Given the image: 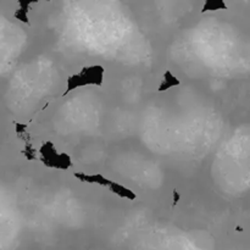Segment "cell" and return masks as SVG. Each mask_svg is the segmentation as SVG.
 Returning a JSON list of instances; mask_svg holds the SVG:
<instances>
[{
    "mask_svg": "<svg viewBox=\"0 0 250 250\" xmlns=\"http://www.w3.org/2000/svg\"><path fill=\"white\" fill-rule=\"evenodd\" d=\"M178 199H180V194H178V193L176 192V190H173V205L177 204Z\"/></svg>",
    "mask_w": 250,
    "mask_h": 250,
    "instance_id": "cell-7",
    "label": "cell"
},
{
    "mask_svg": "<svg viewBox=\"0 0 250 250\" xmlns=\"http://www.w3.org/2000/svg\"><path fill=\"white\" fill-rule=\"evenodd\" d=\"M180 83H181L180 81H178L177 78H176L175 76H173L172 73L167 70L165 72V75H164V81H163V83L160 84V87H159V92L167 90L168 88L173 87V85H178Z\"/></svg>",
    "mask_w": 250,
    "mask_h": 250,
    "instance_id": "cell-4",
    "label": "cell"
},
{
    "mask_svg": "<svg viewBox=\"0 0 250 250\" xmlns=\"http://www.w3.org/2000/svg\"><path fill=\"white\" fill-rule=\"evenodd\" d=\"M104 80V68L99 65L89 66V67H83L78 73L71 76L67 80L66 90L63 93L65 97L67 93L72 92L76 88L85 87V85H102Z\"/></svg>",
    "mask_w": 250,
    "mask_h": 250,
    "instance_id": "cell-1",
    "label": "cell"
},
{
    "mask_svg": "<svg viewBox=\"0 0 250 250\" xmlns=\"http://www.w3.org/2000/svg\"><path fill=\"white\" fill-rule=\"evenodd\" d=\"M75 177L78 178V180L83 181V182H88V183H97V185L103 186V187H107L110 189L111 185L114 182L107 178H105L104 176L102 175H84V173H75Z\"/></svg>",
    "mask_w": 250,
    "mask_h": 250,
    "instance_id": "cell-3",
    "label": "cell"
},
{
    "mask_svg": "<svg viewBox=\"0 0 250 250\" xmlns=\"http://www.w3.org/2000/svg\"><path fill=\"white\" fill-rule=\"evenodd\" d=\"M217 9H226V5H225L222 1H220V0H214V1L209 0V1L204 5V7H203V12L209 11V10H217Z\"/></svg>",
    "mask_w": 250,
    "mask_h": 250,
    "instance_id": "cell-6",
    "label": "cell"
},
{
    "mask_svg": "<svg viewBox=\"0 0 250 250\" xmlns=\"http://www.w3.org/2000/svg\"><path fill=\"white\" fill-rule=\"evenodd\" d=\"M32 4V1H28V2H20V9L17 10L16 12H15V17L16 19H19L20 21H23L26 22V23H28V19H27V9H28L29 5Z\"/></svg>",
    "mask_w": 250,
    "mask_h": 250,
    "instance_id": "cell-5",
    "label": "cell"
},
{
    "mask_svg": "<svg viewBox=\"0 0 250 250\" xmlns=\"http://www.w3.org/2000/svg\"><path fill=\"white\" fill-rule=\"evenodd\" d=\"M39 154H41L42 161L49 167L67 168L71 166L70 156L66 154H58L50 142H46L42 146V148L39 149Z\"/></svg>",
    "mask_w": 250,
    "mask_h": 250,
    "instance_id": "cell-2",
    "label": "cell"
}]
</instances>
